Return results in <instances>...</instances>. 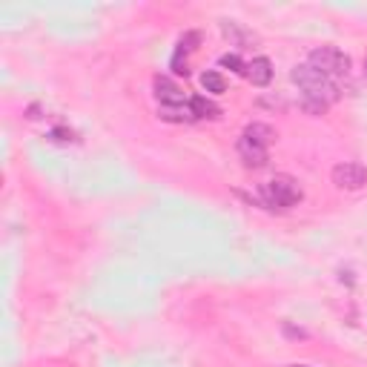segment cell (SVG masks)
Instances as JSON below:
<instances>
[{"mask_svg": "<svg viewBox=\"0 0 367 367\" xmlns=\"http://www.w3.org/2000/svg\"><path fill=\"white\" fill-rule=\"evenodd\" d=\"M293 84L301 89V106L313 115H322L324 109L339 98V86L333 78L322 75L318 69H313L310 63H298V67L290 72Z\"/></svg>", "mask_w": 367, "mask_h": 367, "instance_id": "obj_1", "label": "cell"}, {"mask_svg": "<svg viewBox=\"0 0 367 367\" xmlns=\"http://www.w3.org/2000/svg\"><path fill=\"white\" fill-rule=\"evenodd\" d=\"M301 198H305V193H301L298 181L290 178V175H276L273 181H267L259 189V201L267 210H290Z\"/></svg>", "mask_w": 367, "mask_h": 367, "instance_id": "obj_2", "label": "cell"}, {"mask_svg": "<svg viewBox=\"0 0 367 367\" xmlns=\"http://www.w3.org/2000/svg\"><path fill=\"white\" fill-rule=\"evenodd\" d=\"M307 63L327 78H342L350 72V58L342 49H336V46H318V49L310 52Z\"/></svg>", "mask_w": 367, "mask_h": 367, "instance_id": "obj_3", "label": "cell"}, {"mask_svg": "<svg viewBox=\"0 0 367 367\" xmlns=\"http://www.w3.org/2000/svg\"><path fill=\"white\" fill-rule=\"evenodd\" d=\"M333 184L339 189H362L367 184V169L362 164H353V161H344V164H336L333 167Z\"/></svg>", "mask_w": 367, "mask_h": 367, "instance_id": "obj_4", "label": "cell"}, {"mask_svg": "<svg viewBox=\"0 0 367 367\" xmlns=\"http://www.w3.org/2000/svg\"><path fill=\"white\" fill-rule=\"evenodd\" d=\"M238 155H241L244 167H250V169H259V167L267 164V147L255 143V141L247 138L244 132H241V138H238Z\"/></svg>", "mask_w": 367, "mask_h": 367, "instance_id": "obj_5", "label": "cell"}, {"mask_svg": "<svg viewBox=\"0 0 367 367\" xmlns=\"http://www.w3.org/2000/svg\"><path fill=\"white\" fill-rule=\"evenodd\" d=\"M155 95H158V101H161V106H178V104H187L181 86H178V84H172L169 78H164V75H158V78H155Z\"/></svg>", "mask_w": 367, "mask_h": 367, "instance_id": "obj_6", "label": "cell"}, {"mask_svg": "<svg viewBox=\"0 0 367 367\" xmlns=\"http://www.w3.org/2000/svg\"><path fill=\"white\" fill-rule=\"evenodd\" d=\"M198 40H201L198 32H187V35L178 40V49H175V55H172V69L178 72V75H187V72H189V69H187V55L196 49Z\"/></svg>", "mask_w": 367, "mask_h": 367, "instance_id": "obj_7", "label": "cell"}, {"mask_svg": "<svg viewBox=\"0 0 367 367\" xmlns=\"http://www.w3.org/2000/svg\"><path fill=\"white\" fill-rule=\"evenodd\" d=\"M244 75L250 78L252 86H267L270 81H273V63H270L267 58H252V60L247 63Z\"/></svg>", "mask_w": 367, "mask_h": 367, "instance_id": "obj_8", "label": "cell"}, {"mask_svg": "<svg viewBox=\"0 0 367 367\" xmlns=\"http://www.w3.org/2000/svg\"><path fill=\"white\" fill-rule=\"evenodd\" d=\"M158 118H161V121H169V123H189V121H196L193 106H189V104H178V106H158Z\"/></svg>", "mask_w": 367, "mask_h": 367, "instance_id": "obj_9", "label": "cell"}, {"mask_svg": "<svg viewBox=\"0 0 367 367\" xmlns=\"http://www.w3.org/2000/svg\"><path fill=\"white\" fill-rule=\"evenodd\" d=\"M244 135L252 138L255 143H261V147H270L273 138H276V130H273V126H267V123H250L244 130Z\"/></svg>", "mask_w": 367, "mask_h": 367, "instance_id": "obj_10", "label": "cell"}, {"mask_svg": "<svg viewBox=\"0 0 367 367\" xmlns=\"http://www.w3.org/2000/svg\"><path fill=\"white\" fill-rule=\"evenodd\" d=\"M189 106H193V115L196 118H218L221 115L218 104H213L210 98H193V101H189Z\"/></svg>", "mask_w": 367, "mask_h": 367, "instance_id": "obj_11", "label": "cell"}, {"mask_svg": "<svg viewBox=\"0 0 367 367\" xmlns=\"http://www.w3.org/2000/svg\"><path fill=\"white\" fill-rule=\"evenodd\" d=\"M201 86L206 89V92H213V95H221V92H224L227 89V81H224V75H221V72H204L201 75Z\"/></svg>", "mask_w": 367, "mask_h": 367, "instance_id": "obj_12", "label": "cell"}, {"mask_svg": "<svg viewBox=\"0 0 367 367\" xmlns=\"http://www.w3.org/2000/svg\"><path fill=\"white\" fill-rule=\"evenodd\" d=\"M221 29H224V35H227V38H233L238 46L250 40V35H247V32H244L241 26H238L235 21H221Z\"/></svg>", "mask_w": 367, "mask_h": 367, "instance_id": "obj_13", "label": "cell"}, {"mask_svg": "<svg viewBox=\"0 0 367 367\" xmlns=\"http://www.w3.org/2000/svg\"><path fill=\"white\" fill-rule=\"evenodd\" d=\"M221 67H227V69H233V72H244V69H247L238 55H224V58H221Z\"/></svg>", "mask_w": 367, "mask_h": 367, "instance_id": "obj_14", "label": "cell"}, {"mask_svg": "<svg viewBox=\"0 0 367 367\" xmlns=\"http://www.w3.org/2000/svg\"><path fill=\"white\" fill-rule=\"evenodd\" d=\"M293 367H307V364H293Z\"/></svg>", "mask_w": 367, "mask_h": 367, "instance_id": "obj_15", "label": "cell"}, {"mask_svg": "<svg viewBox=\"0 0 367 367\" xmlns=\"http://www.w3.org/2000/svg\"><path fill=\"white\" fill-rule=\"evenodd\" d=\"M364 75H367V60H364Z\"/></svg>", "mask_w": 367, "mask_h": 367, "instance_id": "obj_16", "label": "cell"}]
</instances>
